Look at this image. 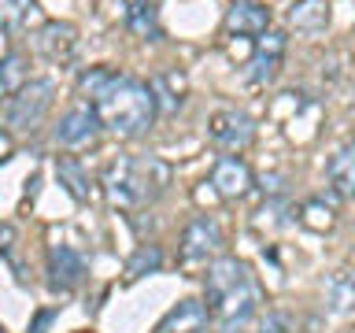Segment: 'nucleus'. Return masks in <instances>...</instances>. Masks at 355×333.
Returning <instances> with one entry per match:
<instances>
[{
  "mask_svg": "<svg viewBox=\"0 0 355 333\" xmlns=\"http://www.w3.org/2000/svg\"><path fill=\"white\" fill-rule=\"evenodd\" d=\"M78 89H82V96L96 108L104 130L119 133V137H141V133L152 126L155 111H159V100H155L148 82L119 74V71H111V67H93V71H85L78 78Z\"/></svg>",
  "mask_w": 355,
  "mask_h": 333,
  "instance_id": "f257e3e1",
  "label": "nucleus"
},
{
  "mask_svg": "<svg viewBox=\"0 0 355 333\" xmlns=\"http://www.w3.org/2000/svg\"><path fill=\"white\" fill-rule=\"evenodd\" d=\"M204 289H207L211 322L222 333H241L263 304V293H259V282H255L252 266L241 263L237 255H218L207 266Z\"/></svg>",
  "mask_w": 355,
  "mask_h": 333,
  "instance_id": "f03ea898",
  "label": "nucleus"
},
{
  "mask_svg": "<svg viewBox=\"0 0 355 333\" xmlns=\"http://www.w3.org/2000/svg\"><path fill=\"white\" fill-rule=\"evenodd\" d=\"M171 182V166L155 155H119L104 171V193L111 207L133 211L141 204H152Z\"/></svg>",
  "mask_w": 355,
  "mask_h": 333,
  "instance_id": "7ed1b4c3",
  "label": "nucleus"
},
{
  "mask_svg": "<svg viewBox=\"0 0 355 333\" xmlns=\"http://www.w3.org/2000/svg\"><path fill=\"white\" fill-rule=\"evenodd\" d=\"M55 96V82L52 78H33L8 100V126L11 130H33L41 126V119L49 115Z\"/></svg>",
  "mask_w": 355,
  "mask_h": 333,
  "instance_id": "20e7f679",
  "label": "nucleus"
},
{
  "mask_svg": "<svg viewBox=\"0 0 355 333\" xmlns=\"http://www.w3.org/2000/svg\"><path fill=\"white\" fill-rule=\"evenodd\" d=\"M207 137L226 152H241L255 141V119L237 111V108H218L207 119Z\"/></svg>",
  "mask_w": 355,
  "mask_h": 333,
  "instance_id": "39448f33",
  "label": "nucleus"
},
{
  "mask_svg": "<svg viewBox=\"0 0 355 333\" xmlns=\"http://www.w3.org/2000/svg\"><path fill=\"white\" fill-rule=\"evenodd\" d=\"M100 126H104V122H100L93 104H74L60 115V122H55V144H63V148H85V144L96 141Z\"/></svg>",
  "mask_w": 355,
  "mask_h": 333,
  "instance_id": "423d86ee",
  "label": "nucleus"
},
{
  "mask_svg": "<svg viewBox=\"0 0 355 333\" xmlns=\"http://www.w3.org/2000/svg\"><path fill=\"white\" fill-rule=\"evenodd\" d=\"M222 252V226L215 219L200 215L182 233V259L185 263H207Z\"/></svg>",
  "mask_w": 355,
  "mask_h": 333,
  "instance_id": "0eeeda50",
  "label": "nucleus"
},
{
  "mask_svg": "<svg viewBox=\"0 0 355 333\" xmlns=\"http://www.w3.org/2000/svg\"><path fill=\"white\" fill-rule=\"evenodd\" d=\"M285 44H288V37L282 30H266L255 41V52L248 60V82H255V85L274 82L277 71H282V60H285Z\"/></svg>",
  "mask_w": 355,
  "mask_h": 333,
  "instance_id": "6e6552de",
  "label": "nucleus"
},
{
  "mask_svg": "<svg viewBox=\"0 0 355 333\" xmlns=\"http://www.w3.org/2000/svg\"><path fill=\"white\" fill-rule=\"evenodd\" d=\"M85 282V259L71 244H52L49 248V285L52 293H74Z\"/></svg>",
  "mask_w": 355,
  "mask_h": 333,
  "instance_id": "1a4fd4ad",
  "label": "nucleus"
},
{
  "mask_svg": "<svg viewBox=\"0 0 355 333\" xmlns=\"http://www.w3.org/2000/svg\"><path fill=\"white\" fill-rule=\"evenodd\" d=\"M78 44V30L71 22H44V26L33 33V49L37 56H44L49 63H71Z\"/></svg>",
  "mask_w": 355,
  "mask_h": 333,
  "instance_id": "9d476101",
  "label": "nucleus"
},
{
  "mask_svg": "<svg viewBox=\"0 0 355 333\" xmlns=\"http://www.w3.org/2000/svg\"><path fill=\"white\" fill-rule=\"evenodd\" d=\"M226 30L244 33V37H263L270 30V8L259 0H233L226 11Z\"/></svg>",
  "mask_w": 355,
  "mask_h": 333,
  "instance_id": "9b49d317",
  "label": "nucleus"
},
{
  "mask_svg": "<svg viewBox=\"0 0 355 333\" xmlns=\"http://www.w3.org/2000/svg\"><path fill=\"white\" fill-rule=\"evenodd\" d=\"M211 322V311L204 307V300H182V304H174L166 315L159 318V326L155 333H204Z\"/></svg>",
  "mask_w": 355,
  "mask_h": 333,
  "instance_id": "f8f14e48",
  "label": "nucleus"
},
{
  "mask_svg": "<svg viewBox=\"0 0 355 333\" xmlns=\"http://www.w3.org/2000/svg\"><path fill=\"white\" fill-rule=\"evenodd\" d=\"M211 185H215L218 196L226 200H237L252 189V171L248 163L241 160V155H222V160L215 163V171H211Z\"/></svg>",
  "mask_w": 355,
  "mask_h": 333,
  "instance_id": "ddd939ff",
  "label": "nucleus"
},
{
  "mask_svg": "<svg viewBox=\"0 0 355 333\" xmlns=\"http://www.w3.org/2000/svg\"><path fill=\"white\" fill-rule=\"evenodd\" d=\"M122 19H126V30L133 37H141V41L163 37V26H159V15H155L152 0H122Z\"/></svg>",
  "mask_w": 355,
  "mask_h": 333,
  "instance_id": "4468645a",
  "label": "nucleus"
},
{
  "mask_svg": "<svg viewBox=\"0 0 355 333\" xmlns=\"http://www.w3.org/2000/svg\"><path fill=\"white\" fill-rule=\"evenodd\" d=\"M326 174H329L333 193L344 196V200H355V141L340 144V148L333 152V160H329V166H326Z\"/></svg>",
  "mask_w": 355,
  "mask_h": 333,
  "instance_id": "2eb2a0df",
  "label": "nucleus"
},
{
  "mask_svg": "<svg viewBox=\"0 0 355 333\" xmlns=\"http://www.w3.org/2000/svg\"><path fill=\"white\" fill-rule=\"evenodd\" d=\"M329 0H296L288 8V22L300 30V33H322L329 26Z\"/></svg>",
  "mask_w": 355,
  "mask_h": 333,
  "instance_id": "dca6fc26",
  "label": "nucleus"
},
{
  "mask_svg": "<svg viewBox=\"0 0 355 333\" xmlns=\"http://www.w3.org/2000/svg\"><path fill=\"white\" fill-rule=\"evenodd\" d=\"M33 22H41L37 0H0V30L22 33V30H30Z\"/></svg>",
  "mask_w": 355,
  "mask_h": 333,
  "instance_id": "f3484780",
  "label": "nucleus"
},
{
  "mask_svg": "<svg viewBox=\"0 0 355 333\" xmlns=\"http://www.w3.org/2000/svg\"><path fill=\"white\" fill-rule=\"evenodd\" d=\"M55 178H60V185L78 200V204L89 200V174L82 171L78 160H71V155H67V160H55Z\"/></svg>",
  "mask_w": 355,
  "mask_h": 333,
  "instance_id": "a211bd4d",
  "label": "nucleus"
},
{
  "mask_svg": "<svg viewBox=\"0 0 355 333\" xmlns=\"http://www.w3.org/2000/svg\"><path fill=\"white\" fill-rule=\"evenodd\" d=\"M22 85H26V56L8 52L0 60V96H15Z\"/></svg>",
  "mask_w": 355,
  "mask_h": 333,
  "instance_id": "6ab92c4d",
  "label": "nucleus"
},
{
  "mask_svg": "<svg viewBox=\"0 0 355 333\" xmlns=\"http://www.w3.org/2000/svg\"><path fill=\"white\" fill-rule=\"evenodd\" d=\"M152 93H155V100H159V104L166 108V111H178L182 108V93H185V78L182 74H159L152 82Z\"/></svg>",
  "mask_w": 355,
  "mask_h": 333,
  "instance_id": "aec40b11",
  "label": "nucleus"
},
{
  "mask_svg": "<svg viewBox=\"0 0 355 333\" xmlns=\"http://www.w3.org/2000/svg\"><path fill=\"white\" fill-rule=\"evenodd\" d=\"M159 266H163V252L155 248V244H141V248L130 255V263H126V278L137 282V278H144V274H155Z\"/></svg>",
  "mask_w": 355,
  "mask_h": 333,
  "instance_id": "412c9836",
  "label": "nucleus"
},
{
  "mask_svg": "<svg viewBox=\"0 0 355 333\" xmlns=\"http://www.w3.org/2000/svg\"><path fill=\"white\" fill-rule=\"evenodd\" d=\"M329 304H333V311H352L355 307V278L352 274H337V278H333Z\"/></svg>",
  "mask_w": 355,
  "mask_h": 333,
  "instance_id": "4be33fe9",
  "label": "nucleus"
},
{
  "mask_svg": "<svg viewBox=\"0 0 355 333\" xmlns=\"http://www.w3.org/2000/svg\"><path fill=\"white\" fill-rule=\"evenodd\" d=\"M259 333H296V326L285 311H266V318L259 322Z\"/></svg>",
  "mask_w": 355,
  "mask_h": 333,
  "instance_id": "5701e85b",
  "label": "nucleus"
},
{
  "mask_svg": "<svg viewBox=\"0 0 355 333\" xmlns=\"http://www.w3.org/2000/svg\"><path fill=\"white\" fill-rule=\"evenodd\" d=\"M304 211H307V219H304L307 226H315V230L333 226V211H329V207H322L318 200H307V207H304Z\"/></svg>",
  "mask_w": 355,
  "mask_h": 333,
  "instance_id": "b1692460",
  "label": "nucleus"
},
{
  "mask_svg": "<svg viewBox=\"0 0 355 333\" xmlns=\"http://www.w3.org/2000/svg\"><path fill=\"white\" fill-rule=\"evenodd\" d=\"M15 241H19V233H15V226L11 222H0V255H11V248H15Z\"/></svg>",
  "mask_w": 355,
  "mask_h": 333,
  "instance_id": "393cba45",
  "label": "nucleus"
},
{
  "mask_svg": "<svg viewBox=\"0 0 355 333\" xmlns=\"http://www.w3.org/2000/svg\"><path fill=\"white\" fill-rule=\"evenodd\" d=\"M52 318H55V311H41V315H37V322L30 326V333H44V326H49Z\"/></svg>",
  "mask_w": 355,
  "mask_h": 333,
  "instance_id": "a878e982",
  "label": "nucleus"
},
{
  "mask_svg": "<svg viewBox=\"0 0 355 333\" xmlns=\"http://www.w3.org/2000/svg\"><path fill=\"white\" fill-rule=\"evenodd\" d=\"M8 155H11V137H8V133H0V163H4Z\"/></svg>",
  "mask_w": 355,
  "mask_h": 333,
  "instance_id": "bb28decb",
  "label": "nucleus"
},
{
  "mask_svg": "<svg viewBox=\"0 0 355 333\" xmlns=\"http://www.w3.org/2000/svg\"><path fill=\"white\" fill-rule=\"evenodd\" d=\"M0 333H4V330H0Z\"/></svg>",
  "mask_w": 355,
  "mask_h": 333,
  "instance_id": "cd10ccee",
  "label": "nucleus"
}]
</instances>
